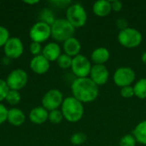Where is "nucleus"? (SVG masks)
Wrapping results in <instances>:
<instances>
[{
	"instance_id": "obj_31",
	"label": "nucleus",
	"mask_w": 146,
	"mask_h": 146,
	"mask_svg": "<svg viewBox=\"0 0 146 146\" xmlns=\"http://www.w3.org/2000/svg\"><path fill=\"white\" fill-rule=\"evenodd\" d=\"M9 91V89L6 84V81L3 79H0V103L5 100Z\"/></svg>"
},
{
	"instance_id": "obj_15",
	"label": "nucleus",
	"mask_w": 146,
	"mask_h": 146,
	"mask_svg": "<svg viewBox=\"0 0 146 146\" xmlns=\"http://www.w3.org/2000/svg\"><path fill=\"white\" fill-rule=\"evenodd\" d=\"M61 54V47L56 42H50L43 47L42 55L50 62L56 61Z\"/></svg>"
},
{
	"instance_id": "obj_10",
	"label": "nucleus",
	"mask_w": 146,
	"mask_h": 146,
	"mask_svg": "<svg viewBox=\"0 0 146 146\" xmlns=\"http://www.w3.org/2000/svg\"><path fill=\"white\" fill-rule=\"evenodd\" d=\"M136 78L135 72L130 67H121L117 68L114 74V82L121 88L131 86Z\"/></svg>"
},
{
	"instance_id": "obj_5",
	"label": "nucleus",
	"mask_w": 146,
	"mask_h": 146,
	"mask_svg": "<svg viewBox=\"0 0 146 146\" xmlns=\"http://www.w3.org/2000/svg\"><path fill=\"white\" fill-rule=\"evenodd\" d=\"M143 40V36L141 33L133 27H127L122 31L119 32L118 41L119 43L128 49H133L138 47Z\"/></svg>"
},
{
	"instance_id": "obj_18",
	"label": "nucleus",
	"mask_w": 146,
	"mask_h": 146,
	"mask_svg": "<svg viewBox=\"0 0 146 146\" xmlns=\"http://www.w3.org/2000/svg\"><path fill=\"white\" fill-rule=\"evenodd\" d=\"M110 50L105 47L96 48L91 55V60L94 65H104L110 59Z\"/></svg>"
},
{
	"instance_id": "obj_11",
	"label": "nucleus",
	"mask_w": 146,
	"mask_h": 146,
	"mask_svg": "<svg viewBox=\"0 0 146 146\" xmlns=\"http://www.w3.org/2000/svg\"><path fill=\"white\" fill-rule=\"evenodd\" d=\"M3 48L5 56L10 59H17L21 57L24 52L23 43L21 39L17 37L9 38Z\"/></svg>"
},
{
	"instance_id": "obj_2",
	"label": "nucleus",
	"mask_w": 146,
	"mask_h": 146,
	"mask_svg": "<svg viewBox=\"0 0 146 146\" xmlns=\"http://www.w3.org/2000/svg\"><path fill=\"white\" fill-rule=\"evenodd\" d=\"M61 111L65 120L71 123H75L83 117L84 106L81 102L71 96L64 98L61 106Z\"/></svg>"
},
{
	"instance_id": "obj_35",
	"label": "nucleus",
	"mask_w": 146,
	"mask_h": 146,
	"mask_svg": "<svg viewBox=\"0 0 146 146\" xmlns=\"http://www.w3.org/2000/svg\"><path fill=\"white\" fill-rule=\"evenodd\" d=\"M24 3L26 4H29V5H34V4H37L39 2L38 0H32V1H24Z\"/></svg>"
},
{
	"instance_id": "obj_21",
	"label": "nucleus",
	"mask_w": 146,
	"mask_h": 146,
	"mask_svg": "<svg viewBox=\"0 0 146 146\" xmlns=\"http://www.w3.org/2000/svg\"><path fill=\"white\" fill-rule=\"evenodd\" d=\"M134 94L140 99L146 98V78L139 80L133 86Z\"/></svg>"
},
{
	"instance_id": "obj_9",
	"label": "nucleus",
	"mask_w": 146,
	"mask_h": 146,
	"mask_svg": "<svg viewBox=\"0 0 146 146\" xmlns=\"http://www.w3.org/2000/svg\"><path fill=\"white\" fill-rule=\"evenodd\" d=\"M63 100V95L61 91L58 89H50L42 98V107L49 112L58 110L62 106Z\"/></svg>"
},
{
	"instance_id": "obj_26",
	"label": "nucleus",
	"mask_w": 146,
	"mask_h": 146,
	"mask_svg": "<svg viewBox=\"0 0 146 146\" xmlns=\"http://www.w3.org/2000/svg\"><path fill=\"white\" fill-rule=\"evenodd\" d=\"M137 141L133 134H126L119 141V146H136Z\"/></svg>"
},
{
	"instance_id": "obj_23",
	"label": "nucleus",
	"mask_w": 146,
	"mask_h": 146,
	"mask_svg": "<svg viewBox=\"0 0 146 146\" xmlns=\"http://www.w3.org/2000/svg\"><path fill=\"white\" fill-rule=\"evenodd\" d=\"M72 61H73V57L66 55L65 53L61 54V56L58 57V59L56 60L57 65L62 68V69H67L71 68L72 65Z\"/></svg>"
},
{
	"instance_id": "obj_29",
	"label": "nucleus",
	"mask_w": 146,
	"mask_h": 146,
	"mask_svg": "<svg viewBox=\"0 0 146 146\" xmlns=\"http://www.w3.org/2000/svg\"><path fill=\"white\" fill-rule=\"evenodd\" d=\"M29 50H30L31 54L33 56H38V55L42 54L43 47H42L41 44H39V43L32 42L30 44V46H29Z\"/></svg>"
},
{
	"instance_id": "obj_16",
	"label": "nucleus",
	"mask_w": 146,
	"mask_h": 146,
	"mask_svg": "<svg viewBox=\"0 0 146 146\" xmlns=\"http://www.w3.org/2000/svg\"><path fill=\"white\" fill-rule=\"evenodd\" d=\"M63 50L64 53L71 57H74L80 55L81 50V44L80 40L74 37H72L63 42Z\"/></svg>"
},
{
	"instance_id": "obj_4",
	"label": "nucleus",
	"mask_w": 146,
	"mask_h": 146,
	"mask_svg": "<svg viewBox=\"0 0 146 146\" xmlns=\"http://www.w3.org/2000/svg\"><path fill=\"white\" fill-rule=\"evenodd\" d=\"M66 19L74 28L82 27L87 21L86 10L80 3H73L67 9Z\"/></svg>"
},
{
	"instance_id": "obj_20",
	"label": "nucleus",
	"mask_w": 146,
	"mask_h": 146,
	"mask_svg": "<svg viewBox=\"0 0 146 146\" xmlns=\"http://www.w3.org/2000/svg\"><path fill=\"white\" fill-rule=\"evenodd\" d=\"M133 135L136 141L141 145H146V120L140 121L133 129Z\"/></svg>"
},
{
	"instance_id": "obj_17",
	"label": "nucleus",
	"mask_w": 146,
	"mask_h": 146,
	"mask_svg": "<svg viewBox=\"0 0 146 146\" xmlns=\"http://www.w3.org/2000/svg\"><path fill=\"white\" fill-rule=\"evenodd\" d=\"M26 121V115L24 112L19 108H11L8 110L7 121L15 127L21 126Z\"/></svg>"
},
{
	"instance_id": "obj_8",
	"label": "nucleus",
	"mask_w": 146,
	"mask_h": 146,
	"mask_svg": "<svg viewBox=\"0 0 146 146\" xmlns=\"http://www.w3.org/2000/svg\"><path fill=\"white\" fill-rule=\"evenodd\" d=\"M92 67L90 60L85 56L80 54L73 58L71 69L77 78H86L90 75Z\"/></svg>"
},
{
	"instance_id": "obj_32",
	"label": "nucleus",
	"mask_w": 146,
	"mask_h": 146,
	"mask_svg": "<svg viewBox=\"0 0 146 146\" xmlns=\"http://www.w3.org/2000/svg\"><path fill=\"white\" fill-rule=\"evenodd\" d=\"M8 116V109L0 103V126L7 121Z\"/></svg>"
},
{
	"instance_id": "obj_13",
	"label": "nucleus",
	"mask_w": 146,
	"mask_h": 146,
	"mask_svg": "<svg viewBox=\"0 0 146 146\" xmlns=\"http://www.w3.org/2000/svg\"><path fill=\"white\" fill-rule=\"evenodd\" d=\"M31 70L37 74H44L47 73L50 68V62L41 54L33 56L30 61Z\"/></svg>"
},
{
	"instance_id": "obj_7",
	"label": "nucleus",
	"mask_w": 146,
	"mask_h": 146,
	"mask_svg": "<svg viewBox=\"0 0 146 146\" xmlns=\"http://www.w3.org/2000/svg\"><path fill=\"white\" fill-rule=\"evenodd\" d=\"M29 37L32 42H37L39 44L45 42L50 37H51L50 25L41 21L34 23L29 30Z\"/></svg>"
},
{
	"instance_id": "obj_30",
	"label": "nucleus",
	"mask_w": 146,
	"mask_h": 146,
	"mask_svg": "<svg viewBox=\"0 0 146 146\" xmlns=\"http://www.w3.org/2000/svg\"><path fill=\"white\" fill-rule=\"evenodd\" d=\"M121 95L124 98H133V96H135L133 86H128L122 87L121 89Z\"/></svg>"
},
{
	"instance_id": "obj_28",
	"label": "nucleus",
	"mask_w": 146,
	"mask_h": 146,
	"mask_svg": "<svg viewBox=\"0 0 146 146\" xmlns=\"http://www.w3.org/2000/svg\"><path fill=\"white\" fill-rule=\"evenodd\" d=\"M9 30L5 27L0 25V48L4 46V44L9 40Z\"/></svg>"
},
{
	"instance_id": "obj_27",
	"label": "nucleus",
	"mask_w": 146,
	"mask_h": 146,
	"mask_svg": "<svg viewBox=\"0 0 146 146\" xmlns=\"http://www.w3.org/2000/svg\"><path fill=\"white\" fill-rule=\"evenodd\" d=\"M56 21L53 12L50 9H44L41 13V21H44L51 26V24Z\"/></svg>"
},
{
	"instance_id": "obj_24",
	"label": "nucleus",
	"mask_w": 146,
	"mask_h": 146,
	"mask_svg": "<svg viewBox=\"0 0 146 146\" xmlns=\"http://www.w3.org/2000/svg\"><path fill=\"white\" fill-rule=\"evenodd\" d=\"M86 139H87L86 134L81 132L74 133L70 138V141L74 145H81L86 141Z\"/></svg>"
},
{
	"instance_id": "obj_22",
	"label": "nucleus",
	"mask_w": 146,
	"mask_h": 146,
	"mask_svg": "<svg viewBox=\"0 0 146 146\" xmlns=\"http://www.w3.org/2000/svg\"><path fill=\"white\" fill-rule=\"evenodd\" d=\"M21 93L18 91H14V90H9L8 92V94L6 96L5 100L13 106L17 105L20 102H21Z\"/></svg>"
},
{
	"instance_id": "obj_1",
	"label": "nucleus",
	"mask_w": 146,
	"mask_h": 146,
	"mask_svg": "<svg viewBox=\"0 0 146 146\" xmlns=\"http://www.w3.org/2000/svg\"><path fill=\"white\" fill-rule=\"evenodd\" d=\"M71 92L74 98L82 104L95 101L99 94L98 86L89 78H76L71 85Z\"/></svg>"
},
{
	"instance_id": "obj_19",
	"label": "nucleus",
	"mask_w": 146,
	"mask_h": 146,
	"mask_svg": "<svg viewBox=\"0 0 146 146\" xmlns=\"http://www.w3.org/2000/svg\"><path fill=\"white\" fill-rule=\"evenodd\" d=\"M92 9L97 16L99 17L108 16L112 11L111 2L108 0H98L94 3Z\"/></svg>"
},
{
	"instance_id": "obj_14",
	"label": "nucleus",
	"mask_w": 146,
	"mask_h": 146,
	"mask_svg": "<svg viewBox=\"0 0 146 146\" xmlns=\"http://www.w3.org/2000/svg\"><path fill=\"white\" fill-rule=\"evenodd\" d=\"M49 119V111L42 106H38L31 110L29 113V120L35 125H42Z\"/></svg>"
},
{
	"instance_id": "obj_3",
	"label": "nucleus",
	"mask_w": 146,
	"mask_h": 146,
	"mask_svg": "<svg viewBox=\"0 0 146 146\" xmlns=\"http://www.w3.org/2000/svg\"><path fill=\"white\" fill-rule=\"evenodd\" d=\"M51 37L57 42H65L67 39L74 37L75 28L67 19L59 18L51 24Z\"/></svg>"
},
{
	"instance_id": "obj_12",
	"label": "nucleus",
	"mask_w": 146,
	"mask_h": 146,
	"mask_svg": "<svg viewBox=\"0 0 146 146\" xmlns=\"http://www.w3.org/2000/svg\"><path fill=\"white\" fill-rule=\"evenodd\" d=\"M89 78L98 86L105 85L110 78V72L105 65H93Z\"/></svg>"
},
{
	"instance_id": "obj_36",
	"label": "nucleus",
	"mask_w": 146,
	"mask_h": 146,
	"mask_svg": "<svg viewBox=\"0 0 146 146\" xmlns=\"http://www.w3.org/2000/svg\"><path fill=\"white\" fill-rule=\"evenodd\" d=\"M141 59H142V62H143V63L146 64V51H145V52L142 54Z\"/></svg>"
},
{
	"instance_id": "obj_6",
	"label": "nucleus",
	"mask_w": 146,
	"mask_h": 146,
	"mask_svg": "<svg viewBox=\"0 0 146 146\" xmlns=\"http://www.w3.org/2000/svg\"><path fill=\"white\" fill-rule=\"evenodd\" d=\"M5 81L9 90L20 92L27 86L28 81V74L25 70L16 68L9 74Z\"/></svg>"
},
{
	"instance_id": "obj_34",
	"label": "nucleus",
	"mask_w": 146,
	"mask_h": 146,
	"mask_svg": "<svg viewBox=\"0 0 146 146\" xmlns=\"http://www.w3.org/2000/svg\"><path fill=\"white\" fill-rule=\"evenodd\" d=\"M111 2V8L112 10L115 11V12H119L123 8V4L121 1L119 0H114V1H110Z\"/></svg>"
},
{
	"instance_id": "obj_25",
	"label": "nucleus",
	"mask_w": 146,
	"mask_h": 146,
	"mask_svg": "<svg viewBox=\"0 0 146 146\" xmlns=\"http://www.w3.org/2000/svg\"><path fill=\"white\" fill-rule=\"evenodd\" d=\"M62 120H63V115L60 110H55L49 112L48 121H50L52 124H59L62 122Z\"/></svg>"
},
{
	"instance_id": "obj_33",
	"label": "nucleus",
	"mask_w": 146,
	"mask_h": 146,
	"mask_svg": "<svg viewBox=\"0 0 146 146\" xmlns=\"http://www.w3.org/2000/svg\"><path fill=\"white\" fill-rule=\"evenodd\" d=\"M116 27H118V29H120V31H122L124 29H127L128 27V21L127 19L125 18H119L116 21Z\"/></svg>"
}]
</instances>
